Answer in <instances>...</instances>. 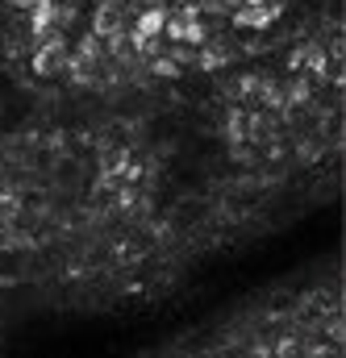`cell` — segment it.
<instances>
[{"label": "cell", "mask_w": 346, "mask_h": 358, "mask_svg": "<svg viewBox=\"0 0 346 358\" xmlns=\"http://www.w3.org/2000/svg\"><path fill=\"white\" fill-rule=\"evenodd\" d=\"M247 4H267V0H247Z\"/></svg>", "instance_id": "obj_16"}, {"label": "cell", "mask_w": 346, "mask_h": 358, "mask_svg": "<svg viewBox=\"0 0 346 358\" xmlns=\"http://www.w3.org/2000/svg\"><path fill=\"white\" fill-rule=\"evenodd\" d=\"M259 100H263V108H288L284 88H279V84H271V80H259Z\"/></svg>", "instance_id": "obj_10"}, {"label": "cell", "mask_w": 346, "mask_h": 358, "mask_svg": "<svg viewBox=\"0 0 346 358\" xmlns=\"http://www.w3.org/2000/svg\"><path fill=\"white\" fill-rule=\"evenodd\" d=\"M100 4H121V0H100Z\"/></svg>", "instance_id": "obj_15"}, {"label": "cell", "mask_w": 346, "mask_h": 358, "mask_svg": "<svg viewBox=\"0 0 346 358\" xmlns=\"http://www.w3.org/2000/svg\"><path fill=\"white\" fill-rule=\"evenodd\" d=\"M234 96H238V100H251V96H259V76H242V80L234 84Z\"/></svg>", "instance_id": "obj_13"}, {"label": "cell", "mask_w": 346, "mask_h": 358, "mask_svg": "<svg viewBox=\"0 0 346 358\" xmlns=\"http://www.w3.org/2000/svg\"><path fill=\"white\" fill-rule=\"evenodd\" d=\"M279 17V4L267 0V4H238L234 8V25L238 29H271V21Z\"/></svg>", "instance_id": "obj_3"}, {"label": "cell", "mask_w": 346, "mask_h": 358, "mask_svg": "<svg viewBox=\"0 0 346 358\" xmlns=\"http://www.w3.org/2000/svg\"><path fill=\"white\" fill-rule=\"evenodd\" d=\"M163 25H167V13H163V8H146L134 29H138V34H163Z\"/></svg>", "instance_id": "obj_9"}, {"label": "cell", "mask_w": 346, "mask_h": 358, "mask_svg": "<svg viewBox=\"0 0 346 358\" xmlns=\"http://www.w3.org/2000/svg\"><path fill=\"white\" fill-rule=\"evenodd\" d=\"M326 63H330V55H326L317 42L296 46V50H292V59H288V67H292V71H313V76H321V71H326Z\"/></svg>", "instance_id": "obj_4"}, {"label": "cell", "mask_w": 346, "mask_h": 358, "mask_svg": "<svg viewBox=\"0 0 346 358\" xmlns=\"http://www.w3.org/2000/svg\"><path fill=\"white\" fill-rule=\"evenodd\" d=\"M151 71H155V76H179V59H175V55H155Z\"/></svg>", "instance_id": "obj_12"}, {"label": "cell", "mask_w": 346, "mask_h": 358, "mask_svg": "<svg viewBox=\"0 0 346 358\" xmlns=\"http://www.w3.org/2000/svg\"><path fill=\"white\" fill-rule=\"evenodd\" d=\"M167 34H172L175 42H188V46H200L205 38H209V29H205V21H200V13L188 4V8H179L175 17H167V25H163Z\"/></svg>", "instance_id": "obj_2"}, {"label": "cell", "mask_w": 346, "mask_h": 358, "mask_svg": "<svg viewBox=\"0 0 346 358\" xmlns=\"http://www.w3.org/2000/svg\"><path fill=\"white\" fill-rule=\"evenodd\" d=\"M67 67V42L59 29H50L46 38H38V50H34V71L38 76H55Z\"/></svg>", "instance_id": "obj_1"}, {"label": "cell", "mask_w": 346, "mask_h": 358, "mask_svg": "<svg viewBox=\"0 0 346 358\" xmlns=\"http://www.w3.org/2000/svg\"><path fill=\"white\" fill-rule=\"evenodd\" d=\"M80 59H88V63H100L104 59V38L100 34H88V38H80V50H76Z\"/></svg>", "instance_id": "obj_11"}, {"label": "cell", "mask_w": 346, "mask_h": 358, "mask_svg": "<svg viewBox=\"0 0 346 358\" xmlns=\"http://www.w3.org/2000/svg\"><path fill=\"white\" fill-rule=\"evenodd\" d=\"M13 4H17V8H34L38 0H13Z\"/></svg>", "instance_id": "obj_14"}, {"label": "cell", "mask_w": 346, "mask_h": 358, "mask_svg": "<svg viewBox=\"0 0 346 358\" xmlns=\"http://www.w3.org/2000/svg\"><path fill=\"white\" fill-rule=\"evenodd\" d=\"M92 34H100V38L125 34V17L117 13V4H100V8H96V17H92Z\"/></svg>", "instance_id": "obj_5"}, {"label": "cell", "mask_w": 346, "mask_h": 358, "mask_svg": "<svg viewBox=\"0 0 346 358\" xmlns=\"http://www.w3.org/2000/svg\"><path fill=\"white\" fill-rule=\"evenodd\" d=\"M17 221H21V200L13 192H0V234L17 229Z\"/></svg>", "instance_id": "obj_7"}, {"label": "cell", "mask_w": 346, "mask_h": 358, "mask_svg": "<svg viewBox=\"0 0 346 358\" xmlns=\"http://www.w3.org/2000/svg\"><path fill=\"white\" fill-rule=\"evenodd\" d=\"M284 100H288V104H309V100H313V80H309V76L288 80V84H284Z\"/></svg>", "instance_id": "obj_8"}, {"label": "cell", "mask_w": 346, "mask_h": 358, "mask_svg": "<svg viewBox=\"0 0 346 358\" xmlns=\"http://www.w3.org/2000/svg\"><path fill=\"white\" fill-rule=\"evenodd\" d=\"M234 59V50L226 46V42H200V55H196V67H205V71H217V67H226Z\"/></svg>", "instance_id": "obj_6"}]
</instances>
